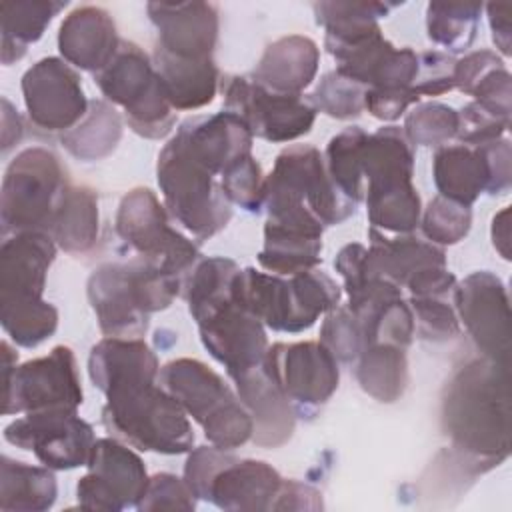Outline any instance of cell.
Masks as SVG:
<instances>
[{
    "instance_id": "cell-46",
    "label": "cell",
    "mask_w": 512,
    "mask_h": 512,
    "mask_svg": "<svg viewBox=\"0 0 512 512\" xmlns=\"http://www.w3.org/2000/svg\"><path fill=\"white\" fill-rule=\"evenodd\" d=\"M196 494L190 490L184 478L170 472H158L150 476L148 486L138 500V510H184L192 512L196 508Z\"/></svg>"
},
{
    "instance_id": "cell-40",
    "label": "cell",
    "mask_w": 512,
    "mask_h": 512,
    "mask_svg": "<svg viewBox=\"0 0 512 512\" xmlns=\"http://www.w3.org/2000/svg\"><path fill=\"white\" fill-rule=\"evenodd\" d=\"M402 132L412 146H446L458 134V112L442 102L416 104L406 114Z\"/></svg>"
},
{
    "instance_id": "cell-10",
    "label": "cell",
    "mask_w": 512,
    "mask_h": 512,
    "mask_svg": "<svg viewBox=\"0 0 512 512\" xmlns=\"http://www.w3.org/2000/svg\"><path fill=\"white\" fill-rule=\"evenodd\" d=\"M106 102L124 108L128 128L142 138L160 140L176 126L172 108L152 58L134 42L122 40L116 56L94 74Z\"/></svg>"
},
{
    "instance_id": "cell-33",
    "label": "cell",
    "mask_w": 512,
    "mask_h": 512,
    "mask_svg": "<svg viewBox=\"0 0 512 512\" xmlns=\"http://www.w3.org/2000/svg\"><path fill=\"white\" fill-rule=\"evenodd\" d=\"M322 234L282 226L266 220L264 246L258 262L264 270L278 276H294L314 270L322 262Z\"/></svg>"
},
{
    "instance_id": "cell-9",
    "label": "cell",
    "mask_w": 512,
    "mask_h": 512,
    "mask_svg": "<svg viewBox=\"0 0 512 512\" xmlns=\"http://www.w3.org/2000/svg\"><path fill=\"white\" fill-rule=\"evenodd\" d=\"M70 186L68 172L52 150L32 146L16 154L2 180V236L18 232L48 234L52 218Z\"/></svg>"
},
{
    "instance_id": "cell-2",
    "label": "cell",
    "mask_w": 512,
    "mask_h": 512,
    "mask_svg": "<svg viewBox=\"0 0 512 512\" xmlns=\"http://www.w3.org/2000/svg\"><path fill=\"white\" fill-rule=\"evenodd\" d=\"M56 242L46 232H18L0 248V322L14 344L36 348L58 328V310L42 298Z\"/></svg>"
},
{
    "instance_id": "cell-34",
    "label": "cell",
    "mask_w": 512,
    "mask_h": 512,
    "mask_svg": "<svg viewBox=\"0 0 512 512\" xmlns=\"http://www.w3.org/2000/svg\"><path fill=\"white\" fill-rule=\"evenodd\" d=\"M66 6L54 0H14L0 2V30H2V64L18 62L30 44L38 42L52 22V18Z\"/></svg>"
},
{
    "instance_id": "cell-56",
    "label": "cell",
    "mask_w": 512,
    "mask_h": 512,
    "mask_svg": "<svg viewBox=\"0 0 512 512\" xmlns=\"http://www.w3.org/2000/svg\"><path fill=\"white\" fill-rule=\"evenodd\" d=\"M510 208H502L492 220V244L504 260H510Z\"/></svg>"
},
{
    "instance_id": "cell-53",
    "label": "cell",
    "mask_w": 512,
    "mask_h": 512,
    "mask_svg": "<svg viewBox=\"0 0 512 512\" xmlns=\"http://www.w3.org/2000/svg\"><path fill=\"white\" fill-rule=\"evenodd\" d=\"M322 494L310 484L298 480H282L272 510H322Z\"/></svg>"
},
{
    "instance_id": "cell-28",
    "label": "cell",
    "mask_w": 512,
    "mask_h": 512,
    "mask_svg": "<svg viewBox=\"0 0 512 512\" xmlns=\"http://www.w3.org/2000/svg\"><path fill=\"white\" fill-rule=\"evenodd\" d=\"M92 384L104 394L132 380H158L160 364L154 350L142 338H102L88 356Z\"/></svg>"
},
{
    "instance_id": "cell-8",
    "label": "cell",
    "mask_w": 512,
    "mask_h": 512,
    "mask_svg": "<svg viewBox=\"0 0 512 512\" xmlns=\"http://www.w3.org/2000/svg\"><path fill=\"white\" fill-rule=\"evenodd\" d=\"M156 180L170 216L198 240L224 230L232 218V204L220 180L190 152L176 132L158 154Z\"/></svg>"
},
{
    "instance_id": "cell-42",
    "label": "cell",
    "mask_w": 512,
    "mask_h": 512,
    "mask_svg": "<svg viewBox=\"0 0 512 512\" xmlns=\"http://www.w3.org/2000/svg\"><path fill=\"white\" fill-rule=\"evenodd\" d=\"M418 226L428 242L436 246H452L468 236L472 226V210L470 206L438 194L422 210Z\"/></svg>"
},
{
    "instance_id": "cell-3",
    "label": "cell",
    "mask_w": 512,
    "mask_h": 512,
    "mask_svg": "<svg viewBox=\"0 0 512 512\" xmlns=\"http://www.w3.org/2000/svg\"><path fill=\"white\" fill-rule=\"evenodd\" d=\"M356 206L330 180L324 156L310 144L284 148L264 182L268 220L312 234L344 222Z\"/></svg>"
},
{
    "instance_id": "cell-52",
    "label": "cell",
    "mask_w": 512,
    "mask_h": 512,
    "mask_svg": "<svg viewBox=\"0 0 512 512\" xmlns=\"http://www.w3.org/2000/svg\"><path fill=\"white\" fill-rule=\"evenodd\" d=\"M504 66V60L492 50H476L466 54L464 58L456 60L454 66V88L464 94H472L474 86L494 68Z\"/></svg>"
},
{
    "instance_id": "cell-16",
    "label": "cell",
    "mask_w": 512,
    "mask_h": 512,
    "mask_svg": "<svg viewBox=\"0 0 512 512\" xmlns=\"http://www.w3.org/2000/svg\"><path fill=\"white\" fill-rule=\"evenodd\" d=\"M262 368L290 400L296 416L326 404L340 382L338 360L320 340L276 342L268 346Z\"/></svg>"
},
{
    "instance_id": "cell-17",
    "label": "cell",
    "mask_w": 512,
    "mask_h": 512,
    "mask_svg": "<svg viewBox=\"0 0 512 512\" xmlns=\"http://www.w3.org/2000/svg\"><path fill=\"white\" fill-rule=\"evenodd\" d=\"M192 318L204 348L232 380L262 364L268 352L264 324L234 298V292L204 306Z\"/></svg>"
},
{
    "instance_id": "cell-50",
    "label": "cell",
    "mask_w": 512,
    "mask_h": 512,
    "mask_svg": "<svg viewBox=\"0 0 512 512\" xmlns=\"http://www.w3.org/2000/svg\"><path fill=\"white\" fill-rule=\"evenodd\" d=\"M420 104L412 88H366L364 110L382 122L398 120L410 106Z\"/></svg>"
},
{
    "instance_id": "cell-19",
    "label": "cell",
    "mask_w": 512,
    "mask_h": 512,
    "mask_svg": "<svg viewBox=\"0 0 512 512\" xmlns=\"http://www.w3.org/2000/svg\"><path fill=\"white\" fill-rule=\"evenodd\" d=\"M454 308L484 358L510 368V306L504 282L488 272L468 274L454 290Z\"/></svg>"
},
{
    "instance_id": "cell-35",
    "label": "cell",
    "mask_w": 512,
    "mask_h": 512,
    "mask_svg": "<svg viewBox=\"0 0 512 512\" xmlns=\"http://www.w3.org/2000/svg\"><path fill=\"white\" fill-rule=\"evenodd\" d=\"M48 234L68 254H86L98 240V196L88 186H70Z\"/></svg>"
},
{
    "instance_id": "cell-7",
    "label": "cell",
    "mask_w": 512,
    "mask_h": 512,
    "mask_svg": "<svg viewBox=\"0 0 512 512\" xmlns=\"http://www.w3.org/2000/svg\"><path fill=\"white\" fill-rule=\"evenodd\" d=\"M158 382L200 424L210 444L236 450L252 440L250 412L224 378L204 362L176 358L160 368Z\"/></svg>"
},
{
    "instance_id": "cell-22",
    "label": "cell",
    "mask_w": 512,
    "mask_h": 512,
    "mask_svg": "<svg viewBox=\"0 0 512 512\" xmlns=\"http://www.w3.org/2000/svg\"><path fill=\"white\" fill-rule=\"evenodd\" d=\"M86 294L104 336L142 338L146 334L150 314L138 302L128 262L100 264L88 278Z\"/></svg>"
},
{
    "instance_id": "cell-37",
    "label": "cell",
    "mask_w": 512,
    "mask_h": 512,
    "mask_svg": "<svg viewBox=\"0 0 512 512\" xmlns=\"http://www.w3.org/2000/svg\"><path fill=\"white\" fill-rule=\"evenodd\" d=\"M122 138V118L106 100H92L86 116L60 136L64 150L82 162L110 156Z\"/></svg>"
},
{
    "instance_id": "cell-5",
    "label": "cell",
    "mask_w": 512,
    "mask_h": 512,
    "mask_svg": "<svg viewBox=\"0 0 512 512\" xmlns=\"http://www.w3.org/2000/svg\"><path fill=\"white\" fill-rule=\"evenodd\" d=\"M364 202L370 228L412 234L422 216L414 176V146L398 126L368 134L362 148Z\"/></svg>"
},
{
    "instance_id": "cell-12",
    "label": "cell",
    "mask_w": 512,
    "mask_h": 512,
    "mask_svg": "<svg viewBox=\"0 0 512 512\" xmlns=\"http://www.w3.org/2000/svg\"><path fill=\"white\" fill-rule=\"evenodd\" d=\"M18 354L2 342L4 408L6 416L38 410H78L84 394L74 352L68 346H54L46 356L16 366Z\"/></svg>"
},
{
    "instance_id": "cell-26",
    "label": "cell",
    "mask_w": 512,
    "mask_h": 512,
    "mask_svg": "<svg viewBox=\"0 0 512 512\" xmlns=\"http://www.w3.org/2000/svg\"><path fill=\"white\" fill-rule=\"evenodd\" d=\"M190 152L214 174L220 176L226 166L252 152L254 136L248 126L232 112L212 116H194L176 130Z\"/></svg>"
},
{
    "instance_id": "cell-1",
    "label": "cell",
    "mask_w": 512,
    "mask_h": 512,
    "mask_svg": "<svg viewBox=\"0 0 512 512\" xmlns=\"http://www.w3.org/2000/svg\"><path fill=\"white\" fill-rule=\"evenodd\" d=\"M510 370L478 356L460 364L440 396V426L452 450L476 474H486L510 454Z\"/></svg>"
},
{
    "instance_id": "cell-55",
    "label": "cell",
    "mask_w": 512,
    "mask_h": 512,
    "mask_svg": "<svg viewBox=\"0 0 512 512\" xmlns=\"http://www.w3.org/2000/svg\"><path fill=\"white\" fill-rule=\"evenodd\" d=\"M24 132L20 114L12 108L8 98H2V150H10L14 144L20 142Z\"/></svg>"
},
{
    "instance_id": "cell-31",
    "label": "cell",
    "mask_w": 512,
    "mask_h": 512,
    "mask_svg": "<svg viewBox=\"0 0 512 512\" xmlns=\"http://www.w3.org/2000/svg\"><path fill=\"white\" fill-rule=\"evenodd\" d=\"M398 4L382 2H316L312 6L316 22L326 30L324 48L334 52L352 46L380 32L378 18L388 16Z\"/></svg>"
},
{
    "instance_id": "cell-38",
    "label": "cell",
    "mask_w": 512,
    "mask_h": 512,
    "mask_svg": "<svg viewBox=\"0 0 512 512\" xmlns=\"http://www.w3.org/2000/svg\"><path fill=\"white\" fill-rule=\"evenodd\" d=\"M368 132L360 126H348L330 138L324 154V164L336 188L354 204L364 200L362 148Z\"/></svg>"
},
{
    "instance_id": "cell-29",
    "label": "cell",
    "mask_w": 512,
    "mask_h": 512,
    "mask_svg": "<svg viewBox=\"0 0 512 512\" xmlns=\"http://www.w3.org/2000/svg\"><path fill=\"white\" fill-rule=\"evenodd\" d=\"M370 246L366 248V270L382 276L396 286H404L406 280L426 266H446V254L440 246L418 238L414 234H398L396 238L384 236V232L368 230Z\"/></svg>"
},
{
    "instance_id": "cell-24",
    "label": "cell",
    "mask_w": 512,
    "mask_h": 512,
    "mask_svg": "<svg viewBox=\"0 0 512 512\" xmlns=\"http://www.w3.org/2000/svg\"><path fill=\"white\" fill-rule=\"evenodd\" d=\"M120 38L108 10L78 6L60 24L58 50L62 58L86 72H100L116 56Z\"/></svg>"
},
{
    "instance_id": "cell-36",
    "label": "cell",
    "mask_w": 512,
    "mask_h": 512,
    "mask_svg": "<svg viewBox=\"0 0 512 512\" xmlns=\"http://www.w3.org/2000/svg\"><path fill=\"white\" fill-rule=\"evenodd\" d=\"M360 388L378 402H396L408 386L406 350L390 344L366 346L354 362Z\"/></svg>"
},
{
    "instance_id": "cell-47",
    "label": "cell",
    "mask_w": 512,
    "mask_h": 512,
    "mask_svg": "<svg viewBox=\"0 0 512 512\" xmlns=\"http://www.w3.org/2000/svg\"><path fill=\"white\" fill-rule=\"evenodd\" d=\"M510 128V118L498 116L478 102L466 104L458 112V134L460 144L478 146L498 138H504V132Z\"/></svg>"
},
{
    "instance_id": "cell-32",
    "label": "cell",
    "mask_w": 512,
    "mask_h": 512,
    "mask_svg": "<svg viewBox=\"0 0 512 512\" xmlns=\"http://www.w3.org/2000/svg\"><path fill=\"white\" fill-rule=\"evenodd\" d=\"M58 496L56 476L48 466L0 458V510L2 512H44Z\"/></svg>"
},
{
    "instance_id": "cell-41",
    "label": "cell",
    "mask_w": 512,
    "mask_h": 512,
    "mask_svg": "<svg viewBox=\"0 0 512 512\" xmlns=\"http://www.w3.org/2000/svg\"><path fill=\"white\" fill-rule=\"evenodd\" d=\"M364 96L366 86L340 74L338 70H332L320 78L318 86L308 98L316 112L336 120H350L364 112Z\"/></svg>"
},
{
    "instance_id": "cell-15",
    "label": "cell",
    "mask_w": 512,
    "mask_h": 512,
    "mask_svg": "<svg viewBox=\"0 0 512 512\" xmlns=\"http://www.w3.org/2000/svg\"><path fill=\"white\" fill-rule=\"evenodd\" d=\"M4 440L32 452L52 470H74L88 466L96 436L78 410L54 408L26 412L4 428Z\"/></svg>"
},
{
    "instance_id": "cell-54",
    "label": "cell",
    "mask_w": 512,
    "mask_h": 512,
    "mask_svg": "<svg viewBox=\"0 0 512 512\" xmlns=\"http://www.w3.org/2000/svg\"><path fill=\"white\" fill-rule=\"evenodd\" d=\"M488 24L492 32V40L496 48L504 54L510 56V46H512V24H510V14H512V4H488Z\"/></svg>"
},
{
    "instance_id": "cell-6",
    "label": "cell",
    "mask_w": 512,
    "mask_h": 512,
    "mask_svg": "<svg viewBox=\"0 0 512 512\" xmlns=\"http://www.w3.org/2000/svg\"><path fill=\"white\" fill-rule=\"evenodd\" d=\"M232 292L266 328L292 334L314 326L342 298L340 286L318 268L288 278L244 268L236 274Z\"/></svg>"
},
{
    "instance_id": "cell-18",
    "label": "cell",
    "mask_w": 512,
    "mask_h": 512,
    "mask_svg": "<svg viewBox=\"0 0 512 512\" xmlns=\"http://www.w3.org/2000/svg\"><path fill=\"white\" fill-rule=\"evenodd\" d=\"M148 474L142 458L118 438H100L94 442L88 474L76 484L78 506L86 510L120 512L136 506L148 486Z\"/></svg>"
},
{
    "instance_id": "cell-39",
    "label": "cell",
    "mask_w": 512,
    "mask_h": 512,
    "mask_svg": "<svg viewBox=\"0 0 512 512\" xmlns=\"http://www.w3.org/2000/svg\"><path fill=\"white\" fill-rule=\"evenodd\" d=\"M482 4H442L426 6L428 38L450 52L466 50L478 32Z\"/></svg>"
},
{
    "instance_id": "cell-43",
    "label": "cell",
    "mask_w": 512,
    "mask_h": 512,
    "mask_svg": "<svg viewBox=\"0 0 512 512\" xmlns=\"http://www.w3.org/2000/svg\"><path fill=\"white\" fill-rule=\"evenodd\" d=\"M414 332L422 340L446 342L460 334L454 296H410Z\"/></svg>"
},
{
    "instance_id": "cell-27",
    "label": "cell",
    "mask_w": 512,
    "mask_h": 512,
    "mask_svg": "<svg viewBox=\"0 0 512 512\" xmlns=\"http://www.w3.org/2000/svg\"><path fill=\"white\" fill-rule=\"evenodd\" d=\"M318 64L316 42L308 36L290 34L266 46L250 80L278 94H302L312 84Z\"/></svg>"
},
{
    "instance_id": "cell-4",
    "label": "cell",
    "mask_w": 512,
    "mask_h": 512,
    "mask_svg": "<svg viewBox=\"0 0 512 512\" xmlns=\"http://www.w3.org/2000/svg\"><path fill=\"white\" fill-rule=\"evenodd\" d=\"M102 408L104 428L132 448L176 456L192 450L194 430L178 400L158 380L110 388Z\"/></svg>"
},
{
    "instance_id": "cell-30",
    "label": "cell",
    "mask_w": 512,
    "mask_h": 512,
    "mask_svg": "<svg viewBox=\"0 0 512 512\" xmlns=\"http://www.w3.org/2000/svg\"><path fill=\"white\" fill-rule=\"evenodd\" d=\"M152 64L174 110H196L214 100L220 84V70L214 58L184 60L154 46Z\"/></svg>"
},
{
    "instance_id": "cell-13",
    "label": "cell",
    "mask_w": 512,
    "mask_h": 512,
    "mask_svg": "<svg viewBox=\"0 0 512 512\" xmlns=\"http://www.w3.org/2000/svg\"><path fill=\"white\" fill-rule=\"evenodd\" d=\"M510 142L498 138L478 146L446 144L436 148L432 176L440 196L472 206L480 194L504 196L512 186Z\"/></svg>"
},
{
    "instance_id": "cell-21",
    "label": "cell",
    "mask_w": 512,
    "mask_h": 512,
    "mask_svg": "<svg viewBox=\"0 0 512 512\" xmlns=\"http://www.w3.org/2000/svg\"><path fill=\"white\" fill-rule=\"evenodd\" d=\"M146 12L158 30V48L184 60L212 58L220 30L216 4L148 2Z\"/></svg>"
},
{
    "instance_id": "cell-11",
    "label": "cell",
    "mask_w": 512,
    "mask_h": 512,
    "mask_svg": "<svg viewBox=\"0 0 512 512\" xmlns=\"http://www.w3.org/2000/svg\"><path fill=\"white\" fill-rule=\"evenodd\" d=\"M114 228L138 258L180 280L200 262L198 246L170 224L166 206L150 188H132L120 200Z\"/></svg>"
},
{
    "instance_id": "cell-25",
    "label": "cell",
    "mask_w": 512,
    "mask_h": 512,
    "mask_svg": "<svg viewBox=\"0 0 512 512\" xmlns=\"http://www.w3.org/2000/svg\"><path fill=\"white\" fill-rule=\"evenodd\" d=\"M236 394L252 416V442L262 448L284 446L296 426V410L262 364L236 376Z\"/></svg>"
},
{
    "instance_id": "cell-14",
    "label": "cell",
    "mask_w": 512,
    "mask_h": 512,
    "mask_svg": "<svg viewBox=\"0 0 512 512\" xmlns=\"http://www.w3.org/2000/svg\"><path fill=\"white\" fill-rule=\"evenodd\" d=\"M224 108L236 114L266 142H292L308 134L316 120V108L302 94H278L246 76H230L222 82Z\"/></svg>"
},
{
    "instance_id": "cell-51",
    "label": "cell",
    "mask_w": 512,
    "mask_h": 512,
    "mask_svg": "<svg viewBox=\"0 0 512 512\" xmlns=\"http://www.w3.org/2000/svg\"><path fill=\"white\" fill-rule=\"evenodd\" d=\"M474 102L484 106L486 110L510 118V98H512V78L506 66H498L490 70L472 90Z\"/></svg>"
},
{
    "instance_id": "cell-44",
    "label": "cell",
    "mask_w": 512,
    "mask_h": 512,
    "mask_svg": "<svg viewBox=\"0 0 512 512\" xmlns=\"http://www.w3.org/2000/svg\"><path fill=\"white\" fill-rule=\"evenodd\" d=\"M264 182L262 166L254 160L252 152L234 160L220 174V186L230 200L246 212H260L264 208Z\"/></svg>"
},
{
    "instance_id": "cell-20",
    "label": "cell",
    "mask_w": 512,
    "mask_h": 512,
    "mask_svg": "<svg viewBox=\"0 0 512 512\" xmlns=\"http://www.w3.org/2000/svg\"><path fill=\"white\" fill-rule=\"evenodd\" d=\"M22 96L30 122L48 132H68L90 106L80 74L56 56L42 58L24 72Z\"/></svg>"
},
{
    "instance_id": "cell-45",
    "label": "cell",
    "mask_w": 512,
    "mask_h": 512,
    "mask_svg": "<svg viewBox=\"0 0 512 512\" xmlns=\"http://www.w3.org/2000/svg\"><path fill=\"white\" fill-rule=\"evenodd\" d=\"M320 342L334 354L338 362L354 364L366 348L364 332L358 318L348 306H336L324 314L320 326Z\"/></svg>"
},
{
    "instance_id": "cell-23",
    "label": "cell",
    "mask_w": 512,
    "mask_h": 512,
    "mask_svg": "<svg viewBox=\"0 0 512 512\" xmlns=\"http://www.w3.org/2000/svg\"><path fill=\"white\" fill-rule=\"evenodd\" d=\"M282 480L268 462L232 456L210 480L204 500L230 512L272 510Z\"/></svg>"
},
{
    "instance_id": "cell-48",
    "label": "cell",
    "mask_w": 512,
    "mask_h": 512,
    "mask_svg": "<svg viewBox=\"0 0 512 512\" xmlns=\"http://www.w3.org/2000/svg\"><path fill=\"white\" fill-rule=\"evenodd\" d=\"M456 60L440 50H426L418 54V72L412 90L422 96H440L454 88Z\"/></svg>"
},
{
    "instance_id": "cell-49",
    "label": "cell",
    "mask_w": 512,
    "mask_h": 512,
    "mask_svg": "<svg viewBox=\"0 0 512 512\" xmlns=\"http://www.w3.org/2000/svg\"><path fill=\"white\" fill-rule=\"evenodd\" d=\"M232 450H222L214 444L210 446H198L188 452L186 464H184V480L190 486V490L196 494L198 500L206 498V490L214 474L232 458Z\"/></svg>"
}]
</instances>
